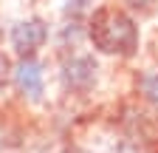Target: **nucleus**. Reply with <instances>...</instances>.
Returning <instances> with one entry per match:
<instances>
[{
  "label": "nucleus",
  "mask_w": 158,
  "mask_h": 153,
  "mask_svg": "<svg viewBox=\"0 0 158 153\" xmlns=\"http://www.w3.org/2000/svg\"><path fill=\"white\" fill-rule=\"evenodd\" d=\"M90 40L99 51L105 54H118V57H130L138 48V26L133 17L116 9H102L93 14L90 23Z\"/></svg>",
  "instance_id": "1"
},
{
  "label": "nucleus",
  "mask_w": 158,
  "mask_h": 153,
  "mask_svg": "<svg viewBox=\"0 0 158 153\" xmlns=\"http://www.w3.org/2000/svg\"><path fill=\"white\" fill-rule=\"evenodd\" d=\"M48 40V26L43 20H23L11 28V48L20 54V57H28L34 54L37 48H43V43Z\"/></svg>",
  "instance_id": "2"
},
{
  "label": "nucleus",
  "mask_w": 158,
  "mask_h": 153,
  "mask_svg": "<svg viewBox=\"0 0 158 153\" xmlns=\"http://www.w3.org/2000/svg\"><path fill=\"white\" fill-rule=\"evenodd\" d=\"M62 80L71 91H88L96 82V63L90 57H73L62 68Z\"/></svg>",
  "instance_id": "3"
},
{
  "label": "nucleus",
  "mask_w": 158,
  "mask_h": 153,
  "mask_svg": "<svg viewBox=\"0 0 158 153\" xmlns=\"http://www.w3.org/2000/svg\"><path fill=\"white\" fill-rule=\"evenodd\" d=\"M14 80H17V88L26 94L31 99H40V94H43V68L40 63L34 60H23L14 71Z\"/></svg>",
  "instance_id": "4"
},
{
  "label": "nucleus",
  "mask_w": 158,
  "mask_h": 153,
  "mask_svg": "<svg viewBox=\"0 0 158 153\" xmlns=\"http://www.w3.org/2000/svg\"><path fill=\"white\" fill-rule=\"evenodd\" d=\"M141 94H144V99L158 111V71L141 76Z\"/></svg>",
  "instance_id": "5"
},
{
  "label": "nucleus",
  "mask_w": 158,
  "mask_h": 153,
  "mask_svg": "<svg viewBox=\"0 0 158 153\" xmlns=\"http://www.w3.org/2000/svg\"><path fill=\"white\" fill-rule=\"evenodd\" d=\"M9 74H11V65H9V60H6V57L0 54V88L9 82Z\"/></svg>",
  "instance_id": "6"
},
{
  "label": "nucleus",
  "mask_w": 158,
  "mask_h": 153,
  "mask_svg": "<svg viewBox=\"0 0 158 153\" xmlns=\"http://www.w3.org/2000/svg\"><path fill=\"white\" fill-rule=\"evenodd\" d=\"M85 9V0H68V14L71 11H82Z\"/></svg>",
  "instance_id": "7"
}]
</instances>
